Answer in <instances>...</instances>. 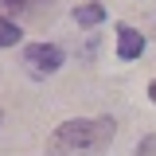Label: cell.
<instances>
[{
	"instance_id": "obj_1",
	"label": "cell",
	"mask_w": 156,
	"mask_h": 156,
	"mask_svg": "<svg viewBox=\"0 0 156 156\" xmlns=\"http://www.w3.org/2000/svg\"><path fill=\"white\" fill-rule=\"evenodd\" d=\"M117 125L109 117H98V121H66L58 125L55 133L47 136V148L55 156H101L113 140Z\"/></svg>"
},
{
	"instance_id": "obj_2",
	"label": "cell",
	"mask_w": 156,
	"mask_h": 156,
	"mask_svg": "<svg viewBox=\"0 0 156 156\" xmlns=\"http://www.w3.org/2000/svg\"><path fill=\"white\" fill-rule=\"evenodd\" d=\"M23 62H27V70L35 78H43V74H55L62 66V51L55 43H31V47H23Z\"/></svg>"
},
{
	"instance_id": "obj_3",
	"label": "cell",
	"mask_w": 156,
	"mask_h": 156,
	"mask_svg": "<svg viewBox=\"0 0 156 156\" xmlns=\"http://www.w3.org/2000/svg\"><path fill=\"white\" fill-rule=\"evenodd\" d=\"M140 51H144V35L129 23H121L117 27V58H136Z\"/></svg>"
},
{
	"instance_id": "obj_4",
	"label": "cell",
	"mask_w": 156,
	"mask_h": 156,
	"mask_svg": "<svg viewBox=\"0 0 156 156\" xmlns=\"http://www.w3.org/2000/svg\"><path fill=\"white\" fill-rule=\"evenodd\" d=\"M74 20L82 27H94V23L105 20V8H101V4H82V8H74Z\"/></svg>"
},
{
	"instance_id": "obj_5",
	"label": "cell",
	"mask_w": 156,
	"mask_h": 156,
	"mask_svg": "<svg viewBox=\"0 0 156 156\" xmlns=\"http://www.w3.org/2000/svg\"><path fill=\"white\" fill-rule=\"evenodd\" d=\"M16 43H20V27L12 23V20L0 16V51H4V47H16Z\"/></svg>"
},
{
	"instance_id": "obj_6",
	"label": "cell",
	"mask_w": 156,
	"mask_h": 156,
	"mask_svg": "<svg viewBox=\"0 0 156 156\" xmlns=\"http://www.w3.org/2000/svg\"><path fill=\"white\" fill-rule=\"evenodd\" d=\"M0 8H4V12H23L27 0H0Z\"/></svg>"
},
{
	"instance_id": "obj_7",
	"label": "cell",
	"mask_w": 156,
	"mask_h": 156,
	"mask_svg": "<svg viewBox=\"0 0 156 156\" xmlns=\"http://www.w3.org/2000/svg\"><path fill=\"white\" fill-rule=\"evenodd\" d=\"M136 156H156V136H148V140L136 148Z\"/></svg>"
},
{
	"instance_id": "obj_8",
	"label": "cell",
	"mask_w": 156,
	"mask_h": 156,
	"mask_svg": "<svg viewBox=\"0 0 156 156\" xmlns=\"http://www.w3.org/2000/svg\"><path fill=\"white\" fill-rule=\"evenodd\" d=\"M148 94H152V101H156V78H152V86H148Z\"/></svg>"
}]
</instances>
